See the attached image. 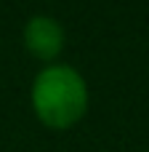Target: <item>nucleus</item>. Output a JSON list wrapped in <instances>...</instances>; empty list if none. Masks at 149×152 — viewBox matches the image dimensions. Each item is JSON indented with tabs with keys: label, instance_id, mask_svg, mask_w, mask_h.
Here are the masks:
<instances>
[{
	"label": "nucleus",
	"instance_id": "obj_2",
	"mask_svg": "<svg viewBox=\"0 0 149 152\" xmlns=\"http://www.w3.org/2000/svg\"><path fill=\"white\" fill-rule=\"evenodd\" d=\"M67 45V35H64V27L53 19V16H32L27 24H24V48L40 59V61H48L53 64L61 51Z\"/></svg>",
	"mask_w": 149,
	"mask_h": 152
},
{
	"label": "nucleus",
	"instance_id": "obj_1",
	"mask_svg": "<svg viewBox=\"0 0 149 152\" xmlns=\"http://www.w3.org/2000/svg\"><path fill=\"white\" fill-rule=\"evenodd\" d=\"M35 118L51 131H67L77 126L88 112V83L69 64H45L29 91Z\"/></svg>",
	"mask_w": 149,
	"mask_h": 152
}]
</instances>
